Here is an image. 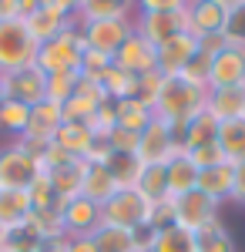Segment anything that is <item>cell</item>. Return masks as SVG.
Wrapping results in <instances>:
<instances>
[{
    "label": "cell",
    "instance_id": "cell-1",
    "mask_svg": "<svg viewBox=\"0 0 245 252\" xmlns=\"http://www.w3.org/2000/svg\"><path fill=\"white\" fill-rule=\"evenodd\" d=\"M205 97L208 88H202V84H188L185 78H165L161 91L151 104V115L171 125L175 131H182L198 111H205Z\"/></svg>",
    "mask_w": 245,
    "mask_h": 252
},
{
    "label": "cell",
    "instance_id": "cell-2",
    "mask_svg": "<svg viewBox=\"0 0 245 252\" xmlns=\"http://www.w3.org/2000/svg\"><path fill=\"white\" fill-rule=\"evenodd\" d=\"M88 44H84V31H81V20L71 24L67 31H61L54 40L40 44L37 51V64L44 74H61V71H81V58H84Z\"/></svg>",
    "mask_w": 245,
    "mask_h": 252
},
{
    "label": "cell",
    "instance_id": "cell-3",
    "mask_svg": "<svg viewBox=\"0 0 245 252\" xmlns=\"http://www.w3.org/2000/svg\"><path fill=\"white\" fill-rule=\"evenodd\" d=\"M40 44L27 31L24 17L0 20V74H14L20 67H31L37 61Z\"/></svg>",
    "mask_w": 245,
    "mask_h": 252
},
{
    "label": "cell",
    "instance_id": "cell-4",
    "mask_svg": "<svg viewBox=\"0 0 245 252\" xmlns=\"http://www.w3.org/2000/svg\"><path fill=\"white\" fill-rule=\"evenodd\" d=\"M148 215H151V202L138 192V189H118V192L101 205V222H104V225L131 229V232L148 229Z\"/></svg>",
    "mask_w": 245,
    "mask_h": 252
},
{
    "label": "cell",
    "instance_id": "cell-5",
    "mask_svg": "<svg viewBox=\"0 0 245 252\" xmlns=\"http://www.w3.org/2000/svg\"><path fill=\"white\" fill-rule=\"evenodd\" d=\"M44 172L37 152L20 145L17 138L0 148V189H31V182Z\"/></svg>",
    "mask_w": 245,
    "mask_h": 252
},
{
    "label": "cell",
    "instance_id": "cell-6",
    "mask_svg": "<svg viewBox=\"0 0 245 252\" xmlns=\"http://www.w3.org/2000/svg\"><path fill=\"white\" fill-rule=\"evenodd\" d=\"M178 152H182L178 131L171 125H165V121H158V118L148 121V128L138 135V148H134L141 165H168V158H175Z\"/></svg>",
    "mask_w": 245,
    "mask_h": 252
},
{
    "label": "cell",
    "instance_id": "cell-7",
    "mask_svg": "<svg viewBox=\"0 0 245 252\" xmlns=\"http://www.w3.org/2000/svg\"><path fill=\"white\" fill-rule=\"evenodd\" d=\"M81 31H84V44H88L91 51L104 54V58H114V51L134 34V17L88 20V24H81Z\"/></svg>",
    "mask_w": 245,
    "mask_h": 252
},
{
    "label": "cell",
    "instance_id": "cell-8",
    "mask_svg": "<svg viewBox=\"0 0 245 252\" xmlns=\"http://www.w3.org/2000/svg\"><path fill=\"white\" fill-rule=\"evenodd\" d=\"M61 125H64V118H61V108L51 104V101H40L31 108V118H27V128H24V135L17 138L20 145H27L31 152H40L47 141H54L57 131H61Z\"/></svg>",
    "mask_w": 245,
    "mask_h": 252
},
{
    "label": "cell",
    "instance_id": "cell-9",
    "mask_svg": "<svg viewBox=\"0 0 245 252\" xmlns=\"http://www.w3.org/2000/svg\"><path fill=\"white\" fill-rule=\"evenodd\" d=\"M222 212V205L215 202V198H208L205 192H185L175 198V225H182V229H188V232H198V229H205L208 222H215Z\"/></svg>",
    "mask_w": 245,
    "mask_h": 252
},
{
    "label": "cell",
    "instance_id": "cell-10",
    "mask_svg": "<svg viewBox=\"0 0 245 252\" xmlns=\"http://www.w3.org/2000/svg\"><path fill=\"white\" fill-rule=\"evenodd\" d=\"M3 91L10 101H20L27 108H34L40 101H47V74L40 71L37 64L20 67L14 74H3Z\"/></svg>",
    "mask_w": 245,
    "mask_h": 252
},
{
    "label": "cell",
    "instance_id": "cell-11",
    "mask_svg": "<svg viewBox=\"0 0 245 252\" xmlns=\"http://www.w3.org/2000/svg\"><path fill=\"white\" fill-rule=\"evenodd\" d=\"M242 84H245V47L228 44L225 51H218L208 64L205 88L215 91V88H242Z\"/></svg>",
    "mask_w": 245,
    "mask_h": 252
},
{
    "label": "cell",
    "instance_id": "cell-12",
    "mask_svg": "<svg viewBox=\"0 0 245 252\" xmlns=\"http://www.w3.org/2000/svg\"><path fill=\"white\" fill-rule=\"evenodd\" d=\"M154 51H158L154 71H158L161 78H178V74L185 71V64L198 54V40L185 31V34H175V37H168L165 44H158Z\"/></svg>",
    "mask_w": 245,
    "mask_h": 252
},
{
    "label": "cell",
    "instance_id": "cell-13",
    "mask_svg": "<svg viewBox=\"0 0 245 252\" xmlns=\"http://www.w3.org/2000/svg\"><path fill=\"white\" fill-rule=\"evenodd\" d=\"M154 61H158V51H154V44H148V40H145L141 34H138V31H134L131 37L124 40L118 51H114L111 64H118L121 71H128V74H134V78H141V74L154 71Z\"/></svg>",
    "mask_w": 245,
    "mask_h": 252
},
{
    "label": "cell",
    "instance_id": "cell-14",
    "mask_svg": "<svg viewBox=\"0 0 245 252\" xmlns=\"http://www.w3.org/2000/svg\"><path fill=\"white\" fill-rule=\"evenodd\" d=\"M134 31L158 47L175 34H185L188 20H185V10H178V14H134Z\"/></svg>",
    "mask_w": 245,
    "mask_h": 252
},
{
    "label": "cell",
    "instance_id": "cell-15",
    "mask_svg": "<svg viewBox=\"0 0 245 252\" xmlns=\"http://www.w3.org/2000/svg\"><path fill=\"white\" fill-rule=\"evenodd\" d=\"M61 215H64V232L67 235H91L101 225V205L91 202V198H84V195L67 198Z\"/></svg>",
    "mask_w": 245,
    "mask_h": 252
},
{
    "label": "cell",
    "instance_id": "cell-16",
    "mask_svg": "<svg viewBox=\"0 0 245 252\" xmlns=\"http://www.w3.org/2000/svg\"><path fill=\"white\" fill-rule=\"evenodd\" d=\"M225 14L218 3L212 0H188L185 7V20H188V34L191 37H205V34H218L225 27Z\"/></svg>",
    "mask_w": 245,
    "mask_h": 252
},
{
    "label": "cell",
    "instance_id": "cell-17",
    "mask_svg": "<svg viewBox=\"0 0 245 252\" xmlns=\"http://www.w3.org/2000/svg\"><path fill=\"white\" fill-rule=\"evenodd\" d=\"M218 125H222V121H218L215 115H208V108H205V111H198V115L178 131V145H182V152L202 148V145H215V141H218Z\"/></svg>",
    "mask_w": 245,
    "mask_h": 252
},
{
    "label": "cell",
    "instance_id": "cell-18",
    "mask_svg": "<svg viewBox=\"0 0 245 252\" xmlns=\"http://www.w3.org/2000/svg\"><path fill=\"white\" fill-rule=\"evenodd\" d=\"M232 178H235V165L232 161H218L212 168H198V192H205L218 205H225L232 198Z\"/></svg>",
    "mask_w": 245,
    "mask_h": 252
},
{
    "label": "cell",
    "instance_id": "cell-19",
    "mask_svg": "<svg viewBox=\"0 0 245 252\" xmlns=\"http://www.w3.org/2000/svg\"><path fill=\"white\" fill-rule=\"evenodd\" d=\"M54 141L71 158H81V161H84V158H88V152L94 148L97 135H94V128H91V121H88V125H84V121H64Z\"/></svg>",
    "mask_w": 245,
    "mask_h": 252
},
{
    "label": "cell",
    "instance_id": "cell-20",
    "mask_svg": "<svg viewBox=\"0 0 245 252\" xmlns=\"http://www.w3.org/2000/svg\"><path fill=\"white\" fill-rule=\"evenodd\" d=\"M208 115H215L218 121H235L245 118V84L242 88H215L205 97Z\"/></svg>",
    "mask_w": 245,
    "mask_h": 252
},
{
    "label": "cell",
    "instance_id": "cell-21",
    "mask_svg": "<svg viewBox=\"0 0 245 252\" xmlns=\"http://www.w3.org/2000/svg\"><path fill=\"white\" fill-rule=\"evenodd\" d=\"M165 175H168V198H178V195L198 189V165H195L185 152H178L175 158H168Z\"/></svg>",
    "mask_w": 245,
    "mask_h": 252
},
{
    "label": "cell",
    "instance_id": "cell-22",
    "mask_svg": "<svg viewBox=\"0 0 245 252\" xmlns=\"http://www.w3.org/2000/svg\"><path fill=\"white\" fill-rule=\"evenodd\" d=\"M24 24H27V31L34 34V40H37V44H47V40H54L61 31H67L71 24H77V20L64 17V14L51 10V7H37L31 17H24Z\"/></svg>",
    "mask_w": 245,
    "mask_h": 252
},
{
    "label": "cell",
    "instance_id": "cell-23",
    "mask_svg": "<svg viewBox=\"0 0 245 252\" xmlns=\"http://www.w3.org/2000/svg\"><path fill=\"white\" fill-rule=\"evenodd\" d=\"M108 175L114 178V185L118 189H134L138 185V178H141V158L134 155V152H108V158L101 161Z\"/></svg>",
    "mask_w": 245,
    "mask_h": 252
},
{
    "label": "cell",
    "instance_id": "cell-24",
    "mask_svg": "<svg viewBox=\"0 0 245 252\" xmlns=\"http://www.w3.org/2000/svg\"><path fill=\"white\" fill-rule=\"evenodd\" d=\"M91 242H94L97 252H141L138 246V232L131 229H118V225H97L91 232Z\"/></svg>",
    "mask_w": 245,
    "mask_h": 252
},
{
    "label": "cell",
    "instance_id": "cell-25",
    "mask_svg": "<svg viewBox=\"0 0 245 252\" xmlns=\"http://www.w3.org/2000/svg\"><path fill=\"white\" fill-rule=\"evenodd\" d=\"M138 14V0H84L77 20H108V17H134Z\"/></svg>",
    "mask_w": 245,
    "mask_h": 252
},
{
    "label": "cell",
    "instance_id": "cell-26",
    "mask_svg": "<svg viewBox=\"0 0 245 252\" xmlns=\"http://www.w3.org/2000/svg\"><path fill=\"white\" fill-rule=\"evenodd\" d=\"M114 192H118V185H114V178L108 175V168H104V165H97V161H88L81 195H84V198H91V202H97V205H104Z\"/></svg>",
    "mask_w": 245,
    "mask_h": 252
},
{
    "label": "cell",
    "instance_id": "cell-27",
    "mask_svg": "<svg viewBox=\"0 0 245 252\" xmlns=\"http://www.w3.org/2000/svg\"><path fill=\"white\" fill-rule=\"evenodd\" d=\"M84 168H88V161H71V165H61L54 172H47L51 178V185H54V192L61 195V202H67V198H74L81 195V185H84Z\"/></svg>",
    "mask_w": 245,
    "mask_h": 252
},
{
    "label": "cell",
    "instance_id": "cell-28",
    "mask_svg": "<svg viewBox=\"0 0 245 252\" xmlns=\"http://www.w3.org/2000/svg\"><path fill=\"white\" fill-rule=\"evenodd\" d=\"M218 148H222L225 161H232V165L245 161V118L218 125Z\"/></svg>",
    "mask_w": 245,
    "mask_h": 252
},
{
    "label": "cell",
    "instance_id": "cell-29",
    "mask_svg": "<svg viewBox=\"0 0 245 252\" xmlns=\"http://www.w3.org/2000/svg\"><path fill=\"white\" fill-rule=\"evenodd\" d=\"M195 252H239V249H235V239L228 232V225L222 219H215L205 229L195 232Z\"/></svg>",
    "mask_w": 245,
    "mask_h": 252
},
{
    "label": "cell",
    "instance_id": "cell-30",
    "mask_svg": "<svg viewBox=\"0 0 245 252\" xmlns=\"http://www.w3.org/2000/svg\"><path fill=\"white\" fill-rule=\"evenodd\" d=\"M44 242L37 232L31 229V222H17V225H0V252H37Z\"/></svg>",
    "mask_w": 245,
    "mask_h": 252
},
{
    "label": "cell",
    "instance_id": "cell-31",
    "mask_svg": "<svg viewBox=\"0 0 245 252\" xmlns=\"http://www.w3.org/2000/svg\"><path fill=\"white\" fill-rule=\"evenodd\" d=\"M151 252H195V232L182 225H165L158 232H151Z\"/></svg>",
    "mask_w": 245,
    "mask_h": 252
},
{
    "label": "cell",
    "instance_id": "cell-32",
    "mask_svg": "<svg viewBox=\"0 0 245 252\" xmlns=\"http://www.w3.org/2000/svg\"><path fill=\"white\" fill-rule=\"evenodd\" d=\"M31 215L27 189H0V225H17Z\"/></svg>",
    "mask_w": 245,
    "mask_h": 252
},
{
    "label": "cell",
    "instance_id": "cell-33",
    "mask_svg": "<svg viewBox=\"0 0 245 252\" xmlns=\"http://www.w3.org/2000/svg\"><path fill=\"white\" fill-rule=\"evenodd\" d=\"M61 209H64V205H61ZM61 209H31L27 222H31V229L37 232L40 242L67 239V232H64V215H61Z\"/></svg>",
    "mask_w": 245,
    "mask_h": 252
},
{
    "label": "cell",
    "instance_id": "cell-34",
    "mask_svg": "<svg viewBox=\"0 0 245 252\" xmlns=\"http://www.w3.org/2000/svg\"><path fill=\"white\" fill-rule=\"evenodd\" d=\"M97 81H101L108 101H128V97H134V84H138V78L128 74V71H121L118 64H108Z\"/></svg>",
    "mask_w": 245,
    "mask_h": 252
},
{
    "label": "cell",
    "instance_id": "cell-35",
    "mask_svg": "<svg viewBox=\"0 0 245 252\" xmlns=\"http://www.w3.org/2000/svg\"><path fill=\"white\" fill-rule=\"evenodd\" d=\"M151 118H154V115H151V108H145L141 101H134V97H128V101H118V128L141 135V131L148 128Z\"/></svg>",
    "mask_w": 245,
    "mask_h": 252
},
{
    "label": "cell",
    "instance_id": "cell-36",
    "mask_svg": "<svg viewBox=\"0 0 245 252\" xmlns=\"http://www.w3.org/2000/svg\"><path fill=\"white\" fill-rule=\"evenodd\" d=\"M134 189L145 195L148 202H161V198H168V175H165V165H145Z\"/></svg>",
    "mask_w": 245,
    "mask_h": 252
},
{
    "label": "cell",
    "instance_id": "cell-37",
    "mask_svg": "<svg viewBox=\"0 0 245 252\" xmlns=\"http://www.w3.org/2000/svg\"><path fill=\"white\" fill-rule=\"evenodd\" d=\"M27 118H31V108H27V104L10 101V97L0 101V131L20 138V135H24V128H27Z\"/></svg>",
    "mask_w": 245,
    "mask_h": 252
},
{
    "label": "cell",
    "instance_id": "cell-38",
    "mask_svg": "<svg viewBox=\"0 0 245 252\" xmlns=\"http://www.w3.org/2000/svg\"><path fill=\"white\" fill-rule=\"evenodd\" d=\"M27 195H31V209H61V205H64V202H61V195L54 192V185H51L47 172H40L37 178L31 182Z\"/></svg>",
    "mask_w": 245,
    "mask_h": 252
},
{
    "label": "cell",
    "instance_id": "cell-39",
    "mask_svg": "<svg viewBox=\"0 0 245 252\" xmlns=\"http://www.w3.org/2000/svg\"><path fill=\"white\" fill-rule=\"evenodd\" d=\"M74 88H77V71H61V74H47V101L51 104H64L74 97Z\"/></svg>",
    "mask_w": 245,
    "mask_h": 252
},
{
    "label": "cell",
    "instance_id": "cell-40",
    "mask_svg": "<svg viewBox=\"0 0 245 252\" xmlns=\"http://www.w3.org/2000/svg\"><path fill=\"white\" fill-rule=\"evenodd\" d=\"M222 34L232 47H245V3L242 7H232L225 14V27H222Z\"/></svg>",
    "mask_w": 245,
    "mask_h": 252
},
{
    "label": "cell",
    "instance_id": "cell-41",
    "mask_svg": "<svg viewBox=\"0 0 245 252\" xmlns=\"http://www.w3.org/2000/svg\"><path fill=\"white\" fill-rule=\"evenodd\" d=\"M161 74L158 71H148V74H141L138 78V84H134V101H141L145 108H151L154 104V97H158V91H161Z\"/></svg>",
    "mask_w": 245,
    "mask_h": 252
},
{
    "label": "cell",
    "instance_id": "cell-42",
    "mask_svg": "<svg viewBox=\"0 0 245 252\" xmlns=\"http://www.w3.org/2000/svg\"><path fill=\"white\" fill-rule=\"evenodd\" d=\"M165 225H175V198H161L151 202V215H148V232H158Z\"/></svg>",
    "mask_w": 245,
    "mask_h": 252
},
{
    "label": "cell",
    "instance_id": "cell-43",
    "mask_svg": "<svg viewBox=\"0 0 245 252\" xmlns=\"http://www.w3.org/2000/svg\"><path fill=\"white\" fill-rule=\"evenodd\" d=\"M94 111L97 108L91 101H84V97H77V94L61 104V118H64V121H84V125H88V121L94 118Z\"/></svg>",
    "mask_w": 245,
    "mask_h": 252
},
{
    "label": "cell",
    "instance_id": "cell-44",
    "mask_svg": "<svg viewBox=\"0 0 245 252\" xmlns=\"http://www.w3.org/2000/svg\"><path fill=\"white\" fill-rule=\"evenodd\" d=\"M208 64H212V58H205V54H195V58L185 64V71H182L178 78H185L188 84H202V88H205V81H208Z\"/></svg>",
    "mask_w": 245,
    "mask_h": 252
},
{
    "label": "cell",
    "instance_id": "cell-45",
    "mask_svg": "<svg viewBox=\"0 0 245 252\" xmlns=\"http://www.w3.org/2000/svg\"><path fill=\"white\" fill-rule=\"evenodd\" d=\"M185 155L198 165V168H212V165H218V161H225V155H222V148H218V141L215 145H202V148H191V152H185Z\"/></svg>",
    "mask_w": 245,
    "mask_h": 252
},
{
    "label": "cell",
    "instance_id": "cell-46",
    "mask_svg": "<svg viewBox=\"0 0 245 252\" xmlns=\"http://www.w3.org/2000/svg\"><path fill=\"white\" fill-rule=\"evenodd\" d=\"M188 0H138V14H178Z\"/></svg>",
    "mask_w": 245,
    "mask_h": 252
},
{
    "label": "cell",
    "instance_id": "cell-47",
    "mask_svg": "<svg viewBox=\"0 0 245 252\" xmlns=\"http://www.w3.org/2000/svg\"><path fill=\"white\" fill-rule=\"evenodd\" d=\"M104 141H108L111 152H134V148H138V135H134V131H124V128H118V125L104 135Z\"/></svg>",
    "mask_w": 245,
    "mask_h": 252
},
{
    "label": "cell",
    "instance_id": "cell-48",
    "mask_svg": "<svg viewBox=\"0 0 245 252\" xmlns=\"http://www.w3.org/2000/svg\"><path fill=\"white\" fill-rule=\"evenodd\" d=\"M111 64V58H104V54H97V51H84V58H81V71L77 74H88V78H101V71Z\"/></svg>",
    "mask_w": 245,
    "mask_h": 252
},
{
    "label": "cell",
    "instance_id": "cell-49",
    "mask_svg": "<svg viewBox=\"0 0 245 252\" xmlns=\"http://www.w3.org/2000/svg\"><path fill=\"white\" fill-rule=\"evenodd\" d=\"M195 40H198V54H205V58H215L218 51L228 47V40H225L222 31H218V34H205V37H195Z\"/></svg>",
    "mask_w": 245,
    "mask_h": 252
},
{
    "label": "cell",
    "instance_id": "cell-50",
    "mask_svg": "<svg viewBox=\"0 0 245 252\" xmlns=\"http://www.w3.org/2000/svg\"><path fill=\"white\" fill-rule=\"evenodd\" d=\"M228 202H235V205H242L245 209V161L235 165V178H232V198Z\"/></svg>",
    "mask_w": 245,
    "mask_h": 252
},
{
    "label": "cell",
    "instance_id": "cell-51",
    "mask_svg": "<svg viewBox=\"0 0 245 252\" xmlns=\"http://www.w3.org/2000/svg\"><path fill=\"white\" fill-rule=\"evenodd\" d=\"M40 7H51L57 14H64V17L77 20V10H81V0H40Z\"/></svg>",
    "mask_w": 245,
    "mask_h": 252
},
{
    "label": "cell",
    "instance_id": "cell-52",
    "mask_svg": "<svg viewBox=\"0 0 245 252\" xmlns=\"http://www.w3.org/2000/svg\"><path fill=\"white\" fill-rule=\"evenodd\" d=\"M67 252H97L91 235H67Z\"/></svg>",
    "mask_w": 245,
    "mask_h": 252
},
{
    "label": "cell",
    "instance_id": "cell-53",
    "mask_svg": "<svg viewBox=\"0 0 245 252\" xmlns=\"http://www.w3.org/2000/svg\"><path fill=\"white\" fill-rule=\"evenodd\" d=\"M20 17V0H0V20Z\"/></svg>",
    "mask_w": 245,
    "mask_h": 252
},
{
    "label": "cell",
    "instance_id": "cell-54",
    "mask_svg": "<svg viewBox=\"0 0 245 252\" xmlns=\"http://www.w3.org/2000/svg\"><path fill=\"white\" fill-rule=\"evenodd\" d=\"M37 252H67V239H54V242H44Z\"/></svg>",
    "mask_w": 245,
    "mask_h": 252
},
{
    "label": "cell",
    "instance_id": "cell-55",
    "mask_svg": "<svg viewBox=\"0 0 245 252\" xmlns=\"http://www.w3.org/2000/svg\"><path fill=\"white\" fill-rule=\"evenodd\" d=\"M37 7H40V0H20V17H31Z\"/></svg>",
    "mask_w": 245,
    "mask_h": 252
},
{
    "label": "cell",
    "instance_id": "cell-56",
    "mask_svg": "<svg viewBox=\"0 0 245 252\" xmlns=\"http://www.w3.org/2000/svg\"><path fill=\"white\" fill-rule=\"evenodd\" d=\"M212 3H218L222 10H232V7H242L245 0H212Z\"/></svg>",
    "mask_w": 245,
    "mask_h": 252
},
{
    "label": "cell",
    "instance_id": "cell-57",
    "mask_svg": "<svg viewBox=\"0 0 245 252\" xmlns=\"http://www.w3.org/2000/svg\"><path fill=\"white\" fill-rule=\"evenodd\" d=\"M7 97V91H3V74H0V101Z\"/></svg>",
    "mask_w": 245,
    "mask_h": 252
}]
</instances>
